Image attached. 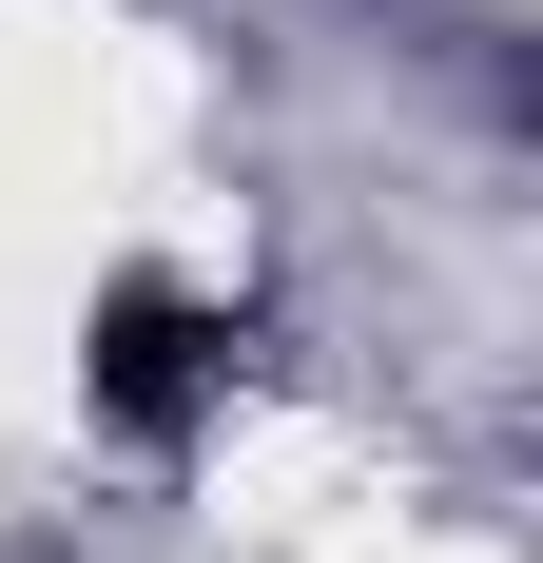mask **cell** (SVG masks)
<instances>
[{"label":"cell","mask_w":543,"mask_h":563,"mask_svg":"<svg viewBox=\"0 0 543 563\" xmlns=\"http://www.w3.org/2000/svg\"><path fill=\"white\" fill-rule=\"evenodd\" d=\"M233 311H195V291L175 273H117L98 291V350H78V389H98V428L117 448H195V428H214V389H233Z\"/></svg>","instance_id":"6da1fadb"}]
</instances>
